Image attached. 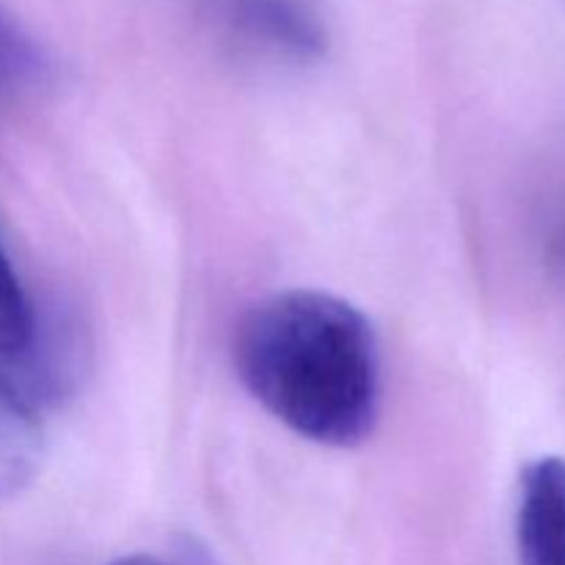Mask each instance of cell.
Returning a JSON list of instances; mask_svg holds the SVG:
<instances>
[{"label": "cell", "instance_id": "6", "mask_svg": "<svg viewBox=\"0 0 565 565\" xmlns=\"http://www.w3.org/2000/svg\"><path fill=\"white\" fill-rule=\"evenodd\" d=\"M50 58L31 31L0 3V105L42 86Z\"/></svg>", "mask_w": 565, "mask_h": 565}, {"label": "cell", "instance_id": "5", "mask_svg": "<svg viewBox=\"0 0 565 565\" xmlns=\"http://www.w3.org/2000/svg\"><path fill=\"white\" fill-rule=\"evenodd\" d=\"M42 456V412L0 375V500L31 486Z\"/></svg>", "mask_w": 565, "mask_h": 565}, {"label": "cell", "instance_id": "8", "mask_svg": "<svg viewBox=\"0 0 565 565\" xmlns=\"http://www.w3.org/2000/svg\"><path fill=\"white\" fill-rule=\"evenodd\" d=\"M555 259H557V265L565 270V224L561 226V232H557V237H555Z\"/></svg>", "mask_w": 565, "mask_h": 565}, {"label": "cell", "instance_id": "4", "mask_svg": "<svg viewBox=\"0 0 565 565\" xmlns=\"http://www.w3.org/2000/svg\"><path fill=\"white\" fill-rule=\"evenodd\" d=\"M519 565H565V458L530 461L519 478Z\"/></svg>", "mask_w": 565, "mask_h": 565}, {"label": "cell", "instance_id": "1", "mask_svg": "<svg viewBox=\"0 0 565 565\" xmlns=\"http://www.w3.org/2000/svg\"><path fill=\"white\" fill-rule=\"evenodd\" d=\"M248 395L301 439L356 447L381 412V359L362 309L323 290H285L254 303L232 337Z\"/></svg>", "mask_w": 565, "mask_h": 565}, {"label": "cell", "instance_id": "3", "mask_svg": "<svg viewBox=\"0 0 565 565\" xmlns=\"http://www.w3.org/2000/svg\"><path fill=\"white\" fill-rule=\"evenodd\" d=\"M58 359L70 364L66 353L53 351L36 307L0 243V375L42 412L70 379Z\"/></svg>", "mask_w": 565, "mask_h": 565}, {"label": "cell", "instance_id": "7", "mask_svg": "<svg viewBox=\"0 0 565 565\" xmlns=\"http://www.w3.org/2000/svg\"><path fill=\"white\" fill-rule=\"evenodd\" d=\"M110 565H166V563L154 561V557H149V555H130V557H119V561L110 563Z\"/></svg>", "mask_w": 565, "mask_h": 565}, {"label": "cell", "instance_id": "2", "mask_svg": "<svg viewBox=\"0 0 565 565\" xmlns=\"http://www.w3.org/2000/svg\"><path fill=\"white\" fill-rule=\"evenodd\" d=\"M204 20L232 53L259 64H312L329 47V28L312 0H199Z\"/></svg>", "mask_w": 565, "mask_h": 565}]
</instances>
